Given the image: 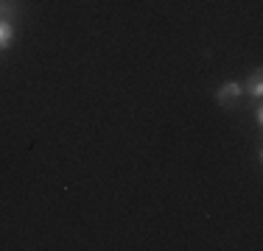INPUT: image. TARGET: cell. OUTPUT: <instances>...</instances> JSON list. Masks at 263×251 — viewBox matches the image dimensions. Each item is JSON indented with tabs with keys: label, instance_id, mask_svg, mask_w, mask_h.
Returning a JSON list of instances; mask_svg holds the SVG:
<instances>
[{
	"label": "cell",
	"instance_id": "6da1fadb",
	"mask_svg": "<svg viewBox=\"0 0 263 251\" xmlns=\"http://www.w3.org/2000/svg\"><path fill=\"white\" fill-rule=\"evenodd\" d=\"M241 98H243V84H238V81H227L216 90V100L221 106H235Z\"/></svg>",
	"mask_w": 263,
	"mask_h": 251
},
{
	"label": "cell",
	"instance_id": "7a4b0ae2",
	"mask_svg": "<svg viewBox=\"0 0 263 251\" xmlns=\"http://www.w3.org/2000/svg\"><path fill=\"white\" fill-rule=\"evenodd\" d=\"M243 92L252 95L255 100H260V95H263V75H260V70H255L252 75H249V81L243 84Z\"/></svg>",
	"mask_w": 263,
	"mask_h": 251
},
{
	"label": "cell",
	"instance_id": "3957f363",
	"mask_svg": "<svg viewBox=\"0 0 263 251\" xmlns=\"http://www.w3.org/2000/svg\"><path fill=\"white\" fill-rule=\"evenodd\" d=\"M11 42H14V25L11 20H0V50L11 48Z\"/></svg>",
	"mask_w": 263,
	"mask_h": 251
},
{
	"label": "cell",
	"instance_id": "277c9868",
	"mask_svg": "<svg viewBox=\"0 0 263 251\" xmlns=\"http://www.w3.org/2000/svg\"><path fill=\"white\" fill-rule=\"evenodd\" d=\"M20 9V0H0V20H11Z\"/></svg>",
	"mask_w": 263,
	"mask_h": 251
},
{
	"label": "cell",
	"instance_id": "5b68a950",
	"mask_svg": "<svg viewBox=\"0 0 263 251\" xmlns=\"http://www.w3.org/2000/svg\"><path fill=\"white\" fill-rule=\"evenodd\" d=\"M255 120H258V126L263 123V109H260V106H258V109H255Z\"/></svg>",
	"mask_w": 263,
	"mask_h": 251
}]
</instances>
